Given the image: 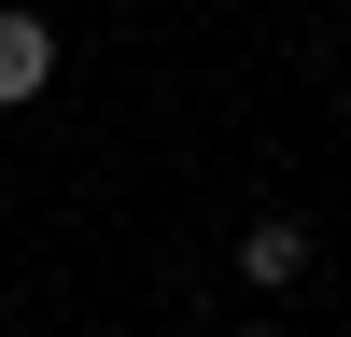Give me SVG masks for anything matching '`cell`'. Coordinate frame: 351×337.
<instances>
[{"mask_svg":"<svg viewBox=\"0 0 351 337\" xmlns=\"http://www.w3.org/2000/svg\"><path fill=\"white\" fill-rule=\"evenodd\" d=\"M239 337H281V323H239Z\"/></svg>","mask_w":351,"mask_h":337,"instance_id":"3957f363","label":"cell"},{"mask_svg":"<svg viewBox=\"0 0 351 337\" xmlns=\"http://www.w3.org/2000/svg\"><path fill=\"white\" fill-rule=\"evenodd\" d=\"M239 281H253V295L309 281V225H295V211H253V225H239Z\"/></svg>","mask_w":351,"mask_h":337,"instance_id":"7a4b0ae2","label":"cell"},{"mask_svg":"<svg viewBox=\"0 0 351 337\" xmlns=\"http://www.w3.org/2000/svg\"><path fill=\"white\" fill-rule=\"evenodd\" d=\"M43 84H56V28L28 14V0H0V112H28Z\"/></svg>","mask_w":351,"mask_h":337,"instance_id":"6da1fadb","label":"cell"}]
</instances>
